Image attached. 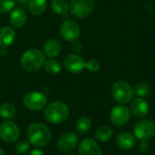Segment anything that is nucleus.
Listing matches in <instances>:
<instances>
[{
    "label": "nucleus",
    "mask_w": 155,
    "mask_h": 155,
    "mask_svg": "<svg viewBox=\"0 0 155 155\" xmlns=\"http://www.w3.org/2000/svg\"><path fill=\"white\" fill-rule=\"evenodd\" d=\"M24 105L30 111H40L47 104L46 96L40 92H31L24 97Z\"/></svg>",
    "instance_id": "6"
},
{
    "label": "nucleus",
    "mask_w": 155,
    "mask_h": 155,
    "mask_svg": "<svg viewBox=\"0 0 155 155\" xmlns=\"http://www.w3.org/2000/svg\"><path fill=\"white\" fill-rule=\"evenodd\" d=\"M45 54L39 49L26 50L21 56V65L27 72H35L45 64Z\"/></svg>",
    "instance_id": "2"
},
{
    "label": "nucleus",
    "mask_w": 155,
    "mask_h": 155,
    "mask_svg": "<svg viewBox=\"0 0 155 155\" xmlns=\"http://www.w3.org/2000/svg\"><path fill=\"white\" fill-rule=\"evenodd\" d=\"M30 149V143L29 141H20L16 143L15 145V152L18 154H25L27 151H29Z\"/></svg>",
    "instance_id": "27"
},
{
    "label": "nucleus",
    "mask_w": 155,
    "mask_h": 155,
    "mask_svg": "<svg viewBox=\"0 0 155 155\" xmlns=\"http://www.w3.org/2000/svg\"><path fill=\"white\" fill-rule=\"evenodd\" d=\"M20 137L18 126L11 121H5L0 125V139L7 143H14Z\"/></svg>",
    "instance_id": "8"
},
{
    "label": "nucleus",
    "mask_w": 155,
    "mask_h": 155,
    "mask_svg": "<svg viewBox=\"0 0 155 155\" xmlns=\"http://www.w3.org/2000/svg\"><path fill=\"white\" fill-rule=\"evenodd\" d=\"M94 5V0H72L70 11L78 18H84L91 15Z\"/></svg>",
    "instance_id": "7"
},
{
    "label": "nucleus",
    "mask_w": 155,
    "mask_h": 155,
    "mask_svg": "<svg viewBox=\"0 0 155 155\" xmlns=\"http://www.w3.org/2000/svg\"><path fill=\"white\" fill-rule=\"evenodd\" d=\"M15 39V32L10 26H2L0 28V46L6 48L10 46Z\"/></svg>",
    "instance_id": "17"
},
{
    "label": "nucleus",
    "mask_w": 155,
    "mask_h": 155,
    "mask_svg": "<svg viewBox=\"0 0 155 155\" xmlns=\"http://www.w3.org/2000/svg\"><path fill=\"white\" fill-rule=\"evenodd\" d=\"M131 117V112L125 105H116L113 108L110 114V121L113 125L120 127L124 125Z\"/></svg>",
    "instance_id": "10"
},
{
    "label": "nucleus",
    "mask_w": 155,
    "mask_h": 155,
    "mask_svg": "<svg viewBox=\"0 0 155 155\" xmlns=\"http://www.w3.org/2000/svg\"><path fill=\"white\" fill-rule=\"evenodd\" d=\"M0 155H5V151L2 149V148H0Z\"/></svg>",
    "instance_id": "33"
},
{
    "label": "nucleus",
    "mask_w": 155,
    "mask_h": 155,
    "mask_svg": "<svg viewBox=\"0 0 155 155\" xmlns=\"http://www.w3.org/2000/svg\"><path fill=\"white\" fill-rule=\"evenodd\" d=\"M150 110L149 104L143 98H136L131 104V112L136 117H144L148 114Z\"/></svg>",
    "instance_id": "14"
},
{
    "label": "nucleus",
    "mask_w": 155,
    "mask_h": 155,
    "mask_svg": "<svg viewBox=\"0 0 155 155\" xmlns=\"http://www.w3.org/2000/svg\"><path fill=\"white\" fill-rule=\"evenodd\" d=\"M60 33L64 39L72 43L79 38L81 30L76 22L68 19L62 23L60 26Z\"/></svg>",
    "instance_id": "9"
},
{
    "label": "nucleus",
    "mask_w": 155,
    "mask_h": 155,
    "mask_svg": "<svg viewBox=\"0 0 155 155\" xmlns=\"http://www.w3.org/2000/svg\"><path fill=\"white\" fill-rule=\"evenodd\" d=\"M44 114L49 123L61 124L67 119L69 108L63 102H54L45 106Z\"/></svg>",
    "instance_id": "3"
},
{
    "label": "nucleus",
    "mask_w": 155,
    "mask_h": 155,
    "mask_svg": "<svg viewBox=\"0 0 155 155\" xmlns=\"http://www.w3.org/2000/svg\"><path fill=\"white\" fill-rule=\"evenodd\" d=\"M65 155H74V154H65Z\"/></svg>",
    "instance_id": "34"
},
{
    "label": "nucleus",
    "mask_w": 155,
    "mask_h": 155,
    "mask_svg": "<svg viewBox=\"0 0 155 155\" xmlns=\"http://www.w3.org/2000/svg\"><path fill=\"white\" fill-rule=\"evenodd\" d=\"M134 134L141 141L153 138L155 136V123L151 120H141L137 122L134 128Z\"/></svg>",
    "instance_id": "5"
},
{
    "label": "nucleus",
    "mask_w": 155,
    "mask_h": 155,
    "mask_svg": "<svg viewBox=\"0 0 155 155\" xmlns=\"http://www.w3.org/2000/svg\"><path fill=\"white\" fill-rule=\"evenodd\" d=\"M51 8L55 14L64 15L67 14V12L70 9V6L66 0H52Z\"/></svg>",
    "instance_id": "21"
},
{
    "label": "nucleus",
    "mask_w": 155,
    "mask_h": 155,
    "mask_svg": "<svg viewBox=\"0 0 155 155\" xmlns=\"http://www.w3.org/2000/svg\"><path fill=\"white\" fill-rule=\"evenodd\" d=\"M13 155H16V154H13Z\"/></svg>",
    "instance_id": "35"
},
{
    "label": "nucleus",
    "mask_w": 155,
    "mask_h": 155,
    "mask_svg": "<svg viewBox=\"0 0 155 155\" xmlns=\"http://www.w3.org/2000/svg\"><path fill=\"white\" fill-rule=\"evenodd\" d=\"M116 144L122 150H131L135 146L136 139L129 133H122L116 137Z\"/></svg>",
    "instance_id": "16"
},
{
    "label": "nucleus",
    "mask_w": 155,
    "mask_h": 155,
    "mask_svg": "<svg viewBox=\"0 0 155 155\" xmlns=\"http://www.w3.org/2000/svg\"><path fill=\"white\" fill-rule=\"evenodd\" d=\"M44 54L49 57V58H54L57 55L60 54L62 51V45L61 43L58 40L55 39H49L46 41L43 46Z\"/></svg>",
    "instance_id": "18"
},
{
    "label": "nucleus",
    "mask_w": 155,
    "mask_h": 155,
    "mask_svg": "<svg viewBox=\"0 0 155 155\" xmlns=\"http://www.w3.org/2000/svg\"><path fill=\"white\" fill-rule=\"evenodd\" d=\"M134 91L133 87L125 81H116L112 86V95L119 104H127L134 98Z\"/></svg>",
    "instance_id": "4"
},
{
    "label": "nucleus",
    "mask_w": 155,
    "mask_h": 155,
    "mask_svg": "<svg viewBox=\"0 0 155 155\" xmlns=\"http://www.w3.org/2000/svg\"><path fill=\"white\" fill-rule=\"evenodd\" d=\"M113 134H114L113 129L107 125H104L96 130L94 136L97 141L104 143V142H108L113 137Z\"/></svg>",
    "instance_id": "20"
},
{
    "label": "nucleus",
    "mask_w": 155,
    "mask_h": 155,
    "mask_svg": "<svg viewBox=\"0 0 155 155\" xmlns=\"http://www.w3.org/2000/svg\"><path fill=\"white\" fill-rule=\"evenodd\" d=\"M149 147H150V145H149L147 140H143V141H141V143H140V144H139V150H140L142 153H146V152L149 150Z\"/></svg>",
    "instance_id": "30"
},
{
    "label": "nucleus",
    "mask_w": 155,
    "mask_h": 155,
    "mask_svg": "<svg viewBox=\"0 0 155 155\" xmlns=\"http://www.w3.org/2000/svg\"><path fill=\"white\" fill-rule=\"evenodd\" d=\"M64 64L65 68L72 74H79L85 68V62L84 58L76 54H70L66 55Z\"/></svg>",
    "instance_id": "11"
},
{
    "label": "nucleus",
    "mask_w": 155,
    "mask_h": 155,
    "mask_svg": "<svg viewBox=\"0 0 155 155\" xmlns=\"http://www.w3.org/2000/svg\"><path fill=\"white\" fill-rule=\"evenodd\" d=\"M15 114V107L11 103H5L0 106V115L4 119H11Z\"/></svg>",
    "instance_id": "24"
},
{
    "label": "nucleus",
    "mask_w": 155,
    "mask_h": 155,
    "mask_svg": "<svg viewBox=\"0 0 155 155\" xmlns=\"http://www.w3.org/2000/svg\"><path fill=\"white\" fill-rule=\"evenodd\" d=\"M1 54H2V55L7 54V51L5 50V48H2V50H1Z\"/></svg>",
    "instance_id": "32"
},
{
    "label": "nucleus",
    "mask_w": 155,
    "mask_h": 155,
    "mask_svg": "<svg viewBox=\"0 0 155 155\" xmlns=\"http://www.w3.org/2000/svg\"><path fill=\"white\" fill-rule=\"evenodd\" d=\"M78 136L72 132L62 134L57 141V148L61 152H70L78 144Z\"/></svg>",
    "instance_id": "12"
},
{
    "label": "nucleus",
    "mask_w": 155,
    "mask_h": 155,
    "mask_svg": "<svg viewBox=\"0 0 155 155\" xmlns=\"http://www.w3.org/2000/svg\"><path fill=\"white\" fill-rule=\"evenodd\" d=\"M27 138L31 144L36 147H43L50 142L51 132L44 124L35 123L27 129Z\"/></svg>",
    "instance_id": "1"
},
{
    "label": "nucleus",
    "mask_w": 155,
    "mask_h": 155,
    "mask_svg": "<svg viewBox=\"0 0 155 155\" xmlns=\"http://www.w3.org/2000/svg\"><path fill=\"white\" fill-rule=\"evenodd\" d=\"M134 93L141 98L146 96L147 94H149L151 89H150V86L145 84V83H140L138 84H136V86L134 87Z\"/></svg>",
    "instance_id": "25"
},
{
    "label": "nucleus",
    "mask_w": 155,
    "mask_h": 155,
    "mask_svg": "<svg viewBox=\"0 0 155 155\" xmlns=\"http://www.w3.org/2000/svg\"><path fill=\"white\" fill-rule=\"evenodd\" d=\"M28 155H45V153L42 150L34 149V150H31V151L29 152V154Z\"/></svg>",
    "instance_id": "31"
},
{
    "label": "nucleus",
    "mask_w": 155,
    "mask_h": 155,
    "mask_svg": "<svg viewBox=\"0 0 155 155\" xmlns=\"http://www.w3.org/2000/svg\"><path fill=\"white\" fill-rule=\"evenodd\" d=\"M71 48H72V50H73L74 52H75V53H79V52H81V51H82V49H83V45H82V44H81L80 42H77V40H76V41L72 42Z\"/></svg>",
    "instance_id": "29"
},
{
    "label": "nucleus",
    "mask_w": 155,
    "mask_h": 155,
    "mask_svg": "<svg viewBox=\"0 0 155 155\" xmlns=\"http://www.w3.org/2000/svg\"><path fill=\"white\" fill-rule=\"evenodd\" d=\"M46 5V0H30L28 5L29 12L33 15H40L45 12Z\"/></svg>",
    "instance_id": "19"
},
{
    "label": "nucleus",
    "mask_w": 155,
    "mask_h": 155,
    "mask_svg": "<svg viewBox=\"0 0 155 155\" xmlns=\"http://www.w3.org/2000/svg\"><path fill=\"white\" fill-rule=\"evenodd\" d=\"M44 66L46 73L49 74H57L61 71V64L54 58H49L48 60L45 61Z\"/></svg>",
    "instance_id": "22"
},
{
    "label": "nucleus",
    "mask_w": 155,
    "mask_h": 155,
    "mask_svg": "<svg viewBox=\"0 0 155 155\" xmlns=\"http://www.w3.org/2000/svg\"><path fill=\"white\" fill-rule=\"evenodd\" d=\"M15 0H0V13L5 14L15 7Z\"/></svg>",
    "instance_id": "26"
},
{
    "label": "nucleus",
    "mask_w": 155,
    "mask_h": 155,
    "mask_svg": "<svg viewBox=\"0 0 155 155\" xmlns=\"http://www.w3.org/2000/svg\"><path fill=\"white\" fill-rule=\"evenodd\" d=\"M10 24L14 28H21L25 25L27 20L26 12L23 8H15L10 15Z\"/></svg>",
    "instance_id": "15"
},
{
    "label": "nucleus",
    "mask_w": 155,
    "mask_h": 155,
    "mask_svg": "<svg viewBox=\"0 0 155 155\" xmlns=\"http://www.w3.org/2000/svg\"><path fill=\"white\" fill-rule=\"evenodd\" d=\"M85 68L92 73H95L100 69V63L96 59H90L85 63Z\"/></svg>",
    "instance_id": "28"
},
{
    "label": "nucleus",
    "mask_w": 155,
    "mask_h": 155,
    "mask_svg": "<svg viewBox=\"0 0 155 155\" xmlns=\"http://www.w3.org/2000/svg\"><path fill=\"white\" fill-rule=\"evenodd\" d=\"M80 155H102L100 146L92 139H84L78 147Z\"/></svg>",
    "instance_id": "13"
},
{
    "label": "nucleus",
    "mask_w": 155,
    "mask_h": 155,
    "mask_svg": "<svg viewBox=\"0 0 155 155\" xmlns=\"http://www.w3.org/2000/svg\"><path fill=\"white\" fill-rule=\"evenodd\" d=\"M91 125H92V122H91V120L89 118L82 117V118L78 119V121L76 122L75 129H76L78 134H86L90 130Z\"/></svg>",
    "instance_id": "23"
}]
</instances>
